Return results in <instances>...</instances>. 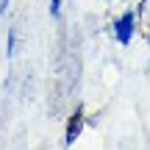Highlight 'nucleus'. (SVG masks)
I'll return each instance as SVG.
<instances>
[{
    "mask_svg": "<svg viewBox=\"0 0 150 150\" xmlns=\"http://www.w3.org/2000/svg\"><path fill=\"white\" fill-rule=\"evenodd\" d=\"M134 31H136V17L131 14V11L120 14V20L114 22V39H117L120 45H131V39H134Z\"/></svg>",
    "mask_w": 150,
    "mask_h": 150,
    "instance_id": "f257e3e1",
    "label": "nucleus"
},
{
    "mask_svg": "<svg viewBox=\"0 0 150 150\" xmlns=\"http://www.w3.org/2000/svg\"><path fill=\"white\" fill-rule=\"evenodd\" d=\"M81 131H83V114L75 111L70 117V122H67V134H64V145H72L75 139L81 136Z\"/></svg>",
    "mask_w": 150,
    "mask_h": 150,
    "instance_id": "f03ea898",
    "label": "nucleus"
},
{
    "mask_svg": "<svg viewBox=\"0 0 150 150\" xmlns=\"http://www.w3.org/2000/svg\"><path fill=\"white\" fill-rule=\"evenodd\" d=\"M14 47H17V33L8 31V39H6V53H8V59L14 56Z\"/></svg>",
    "mask_w": 150,
    "mask_h": 150,
    "instance_id": "7ed1b4c3",
    "label": "nucleus"
},
{
    "mask_svg": "<svg viewBox=\"0 0 150 150\" xmlns=\"http://www.w3.org/2000/svg\"><path fill=\"white\" fill-rule=\"evenodd\" d=\"M61 3H64V0H50V17H59L61 14Z\"/></svg>",
    "mask_w": 150,
    "mask_h": 150,
    "instance_id": "20e7f679",
    "label": "nucleus"
},
{
    "mask_svg": "<svg viewBox=\"0 0 150 150\" xmlns=\"http://www.w3.org/2000/svg\"><path fill=\"white\" fill-rule=\"evenodd\" d=\"M6 6H8V0H0V14L6 11Z\"/></svg>",
    "mask_w": 150,
    "mask_h": 150,
    "instance_id": "39448f33",
    "label": "nucleus"
}]
</instances>
